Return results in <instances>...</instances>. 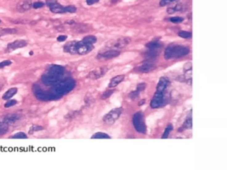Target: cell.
<instances>
[{"label": "cell", "instance_id": "20", "mask_svg": "<svg viewBox=\"0 0 227 170\" xmlns=\"http://www.w3.org/2000/svg\"><path fill=\"white\" fill-rule=\"evenodd\" d=\"M111 137L103 132H97L91 136V139H110Z\"/></svg>", "mask_w": 227, "mask_h": 170}, {"label": "cell", "instance_id": "29", "mask_svg": "<svg viewBox=\"0 0 227 170\" xmlns=\"http://www.w3.org/2000/svg\"><path fill=\"white\" fill-rule=\"evenodd\" d=\"M184 19L181 17H172L170 18V22L173 23H179L183 22Z\"/></svg>", "mask_w": 227, "mask_h": 170}, {"label": "cell", "instance_id": "14", "mask_svg": "<svg viewBox=\"0 0 227 170\" xmlns=\"http://www.w3.org/2000/svg\"><path fill=\"white\" fill-rule=\"evenodd\" d=\"M125 76L124 75V74H119V75H117L116 77L112 78L111 79L108 87L111 89L117 86L119 83H121V82L123 81V80L125 79Z\"/></svg>", "mask_w": 227, "mask_h": 170}, {"label": "cell", "instance_id": "35", "mask_svg": "<svg viewBox=\"0 0 227 170\" xmlns=\"http://www.w3.org/2000/svg\"><path fill=\"white\" fill-rule=\"evenodd\" d=\"M175 1H176V0H160V3H159V5H160V6L163 7V6H165L168 5V4H170L172 2H174Z\"/></svg>", "mask_w": 227, "mask_h": 170}, {"label": "cell", "instance_id": "42", "mask_svg": "<svg viewBox=\"0 0 227 170\" xmlns=\"http://www.w3.org/2000/svg\"><path fill=\"white\" fill-rule=\"evenodd\" d=\"M0 37H1V35H0Z\"/></svg>", "mask_w": 227, "mask_h": 170}, {"label": "cell", "instance_id": "8", "mask_svg": "<svg viewBox=\"0 0 227 170\" xmlns=\"http://www.w3.org/2000/svg\"><path fill=\"white\" fill-rule=\"evenodd\" d=\"M109 70V68L106 67V66H103V67H98L95 69L91 71L87 75V78L92 80H97L105 76L107 71Z\"/></svg>", "mask_w": 227, "mask_h": 170}, {"label": "cell", "instance_id": "41", "mask_svg": "<svg viewBox=\"0 0 227 170\" xmlns=\"http://www.w3.org/2000/svg\"><path fill=\"white\" fill-rule=\"evenodd\" d=\"M0 125H1V122H0Z\"/></svg>", "mask_w": 227, "mask_h": 170}, {"label": "cell", "instance_id": "34", "mask_svg": "<svg viewBox=\"0 0 227 170\" xmlns=\"http://www.w3.org/2000/svg\"><path fill=\"white\" fill-rule=\"evenodd\" d=\"M12 64V62L10 60H6V61H3L2 62L0 63V69H3L6 67H7V66H10Z\"/></svg>", "mask_w": 227, "mask_h": 170}, {"label": "cell", "instance_id": "40", "mask_svg": "<svg viewBox=\"0 0 227 170\" xmlns=\"http://www.w3.org/2000/svg\"><path fill=\"white\" fill-rule=\"evenodd\" d=\"M1 22H2V21H1V19H0V23H1Z\"/></svg>", "mask_w": 227, "mask_h": 170}, {"label": "cell", "instance_id": "25", "mask_svg": "<svg viewBox=\"0 0 227 170\" xmlns=\"http://www.w3.org/2000/svg\"><path fill=\"white\" fill-rule=\"evenodd\" d=\"M114 91H115V90H113V89L107 90L105 91V92L102 94L101 98L102 99V100H106V99L109 98L111 96V95L113 94Z\"/></svg>", "mask_w": 227, "mask_h": 170}, {"label": "cell", "instance_id": "7", "mask_svg": "<svg viewBox=\"0 0 227 170\" xmlns=\"http://www.w3.org/2000/svg\"><path fill=\"white\" fill-rule=\"evenodd\" d=\"M165 98H164V93H156L154 94L153 98H152L151 101V107L152 109H159L163 106L165 105Z\"/></svg>", "mask_w": 227, "mask_h": 170}, {"label": "cell", "instance_id": "37", "mask_svg": "<svg viewBox=\"0 0 227 170\" xmlns=\"http://www.w3.org/2000/svg\"><path fill=\"white\" fill-rule=\"evenodd\" d=\"M99 2V0H86V3L88 6H92L95 3H97Z\"/></svg>", "mask_w": 227, "mask_h": 170}, {"label": "cell", "instance_id": "28", "mask_svg": "<svg viewBox=\"0 0 227 170\" xmlns=\"http://www.w3.org/2000/svg\"><path fill=\"white\" fill-rule=\"evenodd\" d=\"M43 130V127L40 126H34L31 127L30 130V134H34V132H38V131H40Z\"/></svg>", "mask_w": 227, "mask_h": 170}, {"label": "cell", "instance_id": "21", "mask_svg": "<svg viewBox=\"0 0 227 170\" xmlns=\"http://www.w3.org/2000/svg\"><path fill=\"white\" fill-rule=\"evenodd\" d=\"M18 30L14 28H7V29H3L0 31V35H7V34H17Z\"/></svg>", "mask_w": 227, "mask_h": 170}, {"label": "cell", "instance_id": "5", "mask_svg": "<svg viewBox=\"0 0 227 170\" xmlns=\"http://www.w3.org/2000/svg\"><path fill=\"white\" fill-rule=\"evenodd\" d=\"M120 55V51L117 49H110L105 51L99 53L97 56V59L99 61H107L117 57Z\"/></svg>", "mask_w": 227, "mask_h": 170}, {"label": "cell", "instance_id": "24", "mask_svg": "<svg viewBox=\"0 0 227 170\" xmlns=\"http://www.w3.org/2000/svg\"><path fill=\"white\" fill-rule=\"evenodd\" d=\"M178 35L184 39H188L192 37V33L185 31H179L178 32Z\"/></svg>", "mask_w": 227, "mask_h": 170}, {"label": "cell", "instance_id": "30", "mask_svg": "<svg viewBox=\"0 0 227 170\" xmlns=\"http://www.w3.org/2000/svg\"><path fill=\"white\" fill-rule=\"evenodd\" d=\"M44 6L45 3L42 2H36L32 4V7H34V9H39V8L43 7Z\"/></svg>", "mask_w": 227, "mask_h": 170}, {"label": "cell", "instance_id": "31", "mask_svg": "<svg viewBox=\"0 0 227 170\" xmlns=\"http://www.w3.org/2000/svg\"><path fill=\"white\" fill-rule=\"evenodd\" d=\"M140 93L139 92L138 90H135L134 91H133V92H131L129 94V97L131 98V99H133V100H134V99L137 98L139 95Z\"/></svg>", "mask_w": 227, "mask_h": 170}, {"label": "cell", "instance_id": "13", "mask_svg": "<svg viewBox=\"0 0 227 170\" xmlns=\"http://www.w3.org/2000/svg\"><path fill=\"white\" fill-rule=\"evenodd\" d=\"M32 1L31 0H21L17 5V10L19 12H26L30 10L32 7Z\"/></svg>", "mask_w": 227, "mask_h": 170}, {"label": "cell", "instance_id": "26", "mask_svg": "<svg viewBox=\"0 0 227 170\" xmlns=\"http://www.w3.org/2000/svg\"><path fill=\"white\" fill-rule=\"evenodd\" d=\"M11 138L13 139H26L27 138V136L23 132H18L14 136H12Z\"/></svg>", "mask_w": 227, "mask_h": 170}, {"label": "cell", "instance_id": "17", "mask_svg": "<svg viewBox=\"0 0 227 170\" xmlns=\"http://www.w3.org/2000/svg\"><path fill=\"white\" fill-rule=\"evenodd\" d=\"M163 44L159 41H153L148 43L146 45V47L148 49H156V50H161Z\"/></svg>", "mask_w": 227, "mask_h": 170}, {"label": "cell", "instance_id": "32", "mask_svg": "<svg viewBox=\"0 0 227 170\" xmlns=\"http://www.w3.org/2000/svg\"><path fill=\"white\" fill-rule=\"evenodd\" d=\"M146 86H147L146 83H144V82H143V83H140V84H139L137 85V89H136V90H138L139 92L140 93H141V92H143V91H144V90H145Z\"/></svg>", "mask_w": 227, "mask_h": 170}, {"label": "cell", "instance_id": "39", "mask_svg": "<svg viewBox=\"0 0 227 170\" xmlns=\"http://www.w3.org/2000/svg\"><path fill=\"white\" fill-rule=\"evenodd\" d=\"M30 55H34V52H32V51H30Z\"/></svg>", "mask_w": 227, "mask_h": 170}, {"label": "cell", "instance_id": "22", "mask_svg": "<svg viewBox=\"0 0 227 170\" xmlns=\"http://www.w3.org/2000/svg\"><path fill=\"white\" fill-rule=\"evenodd\" d=\"M82 41L86 43L93 45L94 43H95L97 42V38L95 36L89 35L85 37Z\"/></svg>", "mask_w": 227, "mask_h": 170}, {"label": "cell", "instance_id": "9", "mask_svg": "<svg viewBox=\"0 0 227 170\" xmlns=\"http://www.w3.org/2000/svg\"><path fill=\"white\" fill-rule=\"evenodd\" d=\"M27 43L26 41L25 40H16L14 42L10 43L7 45V49H6V51L7 53H10L14 51L16 49H20V48H23L24 47L27 46Z\"/></svg>", "mask_w": 227, "mask_h": 170}, {"label": "cell", "instance_id": "11", "mask_svg": "<svg viewBox=\"0 0 227 170\" xmlns=\"http://www.w3.org/2000/svg\"><path fill=\"white\" fill-rule=\"evenodd\" d=\"M169 84H170V82H169V81L167 78L163 77H161L159 79L157 86H156V93H164L165 90H166L168 87Z\"/></svg>", "mask_w": 227, "mask_h": 170}, {"label": "cell", "instance_id": "12", "mask_svg": "<svg viewBox=\"0 0 227 170\" xmlns=\"http://www.w3.org/2000/svg\"><path fill=\"white\" fill-rule=\"evenodd\" d=\"M156 68V65L152 63H143L139 67L136 68V70L137 72L142 73H150L152 70H154Z\"/></svg>", "mask_w": 227, "mask_h": 170}, {"label": "cell", "instance_id": "1", "mask_svg": "<svg viewBox=\"0 0 227 170\" xmlns=\"http://www.w3.org/2000/svg\"><path fill=\"white\" fill-rule=\"evenodd\" d=\"M94 49L91 44L86 43L83 41H70L64 46V51L71 54L86 55Z\"/></svg>", "mask_w": 227, "mask_h": 170}, {"label": "cell", "instance_id": "10", "mask_svg": "<svg viewBox=\"0 0 227 170\" xmlns=\"http://www.w3.org/2000/svg\"><path fill=\"white\" fill-rule=\"evenodd\" d=\"M131 39L129 37H121L119 38L117 40H116L115 42L113 43L112 47L113 49H123L124 47H127L131 42Z\"/></svg>", "mask_w": 227, "mask_h": 170}, {"label": "cell", "instance_id": "18", "mask_svg": "<svg viewBox=\"0 0 227 170\" xmlns=\"http://www.w3.org/2000/svg\"><path fill=\"white\" fill-rule=\"evenodd\" d=\"M17 93H18V89L17 88H15V87H14V88H11L9 90H8L7 92H6L5 93L3 94L2 98L5 101L9 100V99H10L11 97H13Z\"/></svg>", "mask_w": 227, "mask_h": 170}, {"label": "cell", "instance_id": "16", "mask_svg": "<svg viewBox=\"0 0 227 170\" xmlns=\"http://www.w3.org/2000/svg\"><path fill=\"white\" fill-rule=\"evenodd\" d=\"M160 50H156V49H148V51L144 53V57L147 60L155 59L159 55Z\"/></svg>", "mask_w": 227, "mask_h": 170}, {"label": "cell", "instance_id": "23", "mask_svg": "<svg viewBox=\"0 0 227 170\" xmlns=\"http://www.w3.org/2000/svg\"><path fill=\"white\" fill-rule=\"evenodd\" d=\"M172 130V126L171 125V124H169V125H168L167 126V128H165L164 132V133H163V134L161 137V138L162 139H167L168 137L169 134H170V132Z\"/></svg>", "mask_w": 227, "mask_h": 170}, {"label": "cell", "instance_id": "38", "mask_svg": "<svg viewBox=\"0 0 227 170\" xmlns=\"http://www.w3.org/2000/svg\"><path fill=\"white\" fill-rule=\"evenodd\" d=\"M144 103H145V100H144V99H143V100H141V101H139L138 105H139V106H141V105H143Z\"/></svg>", "mask_w": 227, "mask_h": 170}, {"label": "cell", "instance_id": "2", "mask_svg": "<svg viewBox=\"0 0 227 170\" xmlns=\"http://www.w3.org/2000/svg\"><path fill=\"white\" fill-rule=\"evenodd\" d=\"M189 52L190 50L188 47L181 45H171L165 49L164 56L167 60L179 59L188 55Z\"/></svg>", "mask_w": 227, "mask_h": 170}, {"label": "cell", "instance_id": "6", "mask_svg": "<svg viewBox=\"0 0 227 170\" xmlns=\"http://www.w3.org/2000/svg\"><path fill=\"white\" fill-rule=\"evenodd\" d=\"M45 4L49 7L52 13L65 14V7L59 3L57 0H46Z\"/></svg>", "mask_w": 227, "mask_h": 170}, {"label": "cell", "instance_id": "15", "mask_svg": "<svg viewBox=\"0 0 227 170\" xmlns=\"http://www.w3.org/2000/svg\"><path fill=\"white\" fill-rule=\"evenodd\" d=\"M20 118H21V116L19 114H10V115L7 116V117H6L5 118H4L3 123H5L7 124V125H9V124H12L15 123Z\"/></svg>", "mask_w": 227, "mask_h": 170}, {"label": "cell", "instance_id": "33", "mask_svg": "<svg viewBox=\"0 0 227 170\" xmlns=\"http://www.w3.org/2000/svg\"><path fill=\"white\" fill-rule=\"evenodd\" d=\"M16 104H17V101L15 100H10L6 102V103L4 105V106H5V108H10L14 106Z\"/></svg>", "mask_w": 227, "mask_h": 170}, {"label": "cell", "instance_id": "19", "mask_svg": "<svg viewBox=\"0 0 227 170\" xmlns=\"http://www.w3.org/2000/svg\"><path fill=\"white\" fill-rule=\"evenodd\" d=\"M192 126H193L192 118H188V119H187L185 120L183 125L181 126V127L179 129V132H183V131L186 130L191 129Z\"/></svg>", "mask_w": 227, "mask_h": 170}, {"label": "cell", "instance_id": "3", "mask_svg": "<svg viewBox=\"0 0 227 170\" xmlns=\"http://www.w3.org/2000/svg\"><path fill=\"white\" fill-rule=\"evenodd\" d=\"M133 123L135 130L141 134L145 133L147 128L145 123H144L143 114L141 112H138L134 114L133 117Z\"/></svg>", "mask_w": 227, "mask_h": 170}, {"label": "cell", "instance_id": "4", "mask_svg": "<svg viewBox=\"0 0 227 170\" xmlns=\"http://www.w3.org/2000/svg\"><path fill=\"white\" fill-rule=\"evenodd\" d=\"M123 108H116L111 110L106 115L104 116L103 118L104 123L108 125H112L120 117L123 113Z\"/></svg>", "mask_w": 227, "mask_h": 170}, {"label": "cell", "instance_id": "36", "mask_svg": "<svg viewBox=\"0 0 227 170\" xmlns=\"http://www.w3.org/2000/svg\"><path fill=\"white\" fill-rule=\"evenodd\" d=\"M67 39V35H59L58 37L57 38V41H59V42H63V41H65L66 39Z\"/></svg>", "mask_w": 227, "mask_h": 170}, {"label": "cell", "instance_id": "27", "mask_svg": "<svg viewBox=\"0 0 227 170\" xmlns=\"http://www.w3.org/2000/svg\"><path fill=\"white\" fill-rule=\"evenodd\" d=\"M77 11V8L75 6L70 5L65 6V13H70V14H73L75 13Z\"/></svg>", "mask_w": 227, "mask_h": 170}]
</instances>
